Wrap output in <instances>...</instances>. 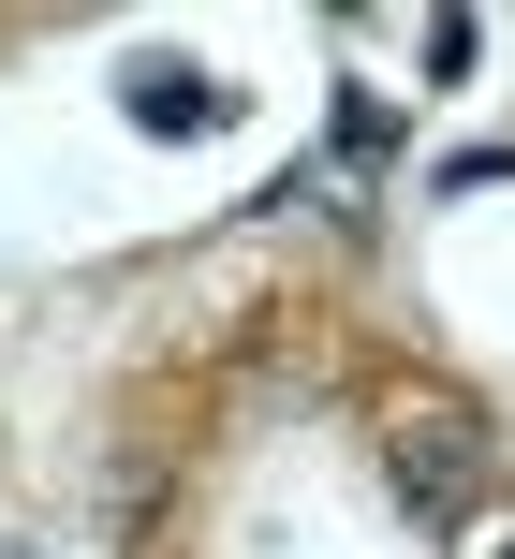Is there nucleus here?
<instances>
[{"label":"nucleus","instance_id":"7ed1b4c3","mask_svg":"<svg viewBox=\"0 0 515 559\" xmlns=\"http://www.w3.org/2000/svg\"><path fill=\"white\" fill-rule=\"evenodd\" d=\"M501 559H515V545H501Z\"/></svg>","mask_w":515,"mask_h":559},{"label":"nucleus","instance_id":"f03ea898","mask_svg":"<svg viewBox=\"0 0 515 559\" xmlns=\"http://www.w3.org/2000/svg\"><path fill=\"white\" fill-rule=\"evenodd\" d=\"M133 118H147V133H192V118H221V88L177 74V59H147V74H133Z\"/></svg>","mask_w":515,"mask_h":559},{"label":"nucleus","instance_id":"f257e3e1","mask_svg":"<svg viewBox=\"0 0 515 559\" xmlns=\"http://www.w3.org/2000/svg\"><path fill=\"white\" fill-rule=\"evenodd\" d=\"M383 456H398V501H412V515H471L487 472H501L487 427H471L457 397H398V413H383Z\"/></svg>","mask_w":515,"mask_h":559}]
</instances>
